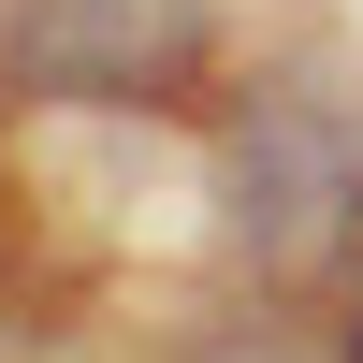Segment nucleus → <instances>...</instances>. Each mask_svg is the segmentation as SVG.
Instances as JSON below:
<instances>
[{"label": "nucleus", "mask_w": 363, "mask_h": 363, "mask_svg": "<svg viewBox=\"0 0 363 363\" xmlns=\"http://www.w3.org/2000/svg\"><path fill=\"white\" fill-rule=\"evenodd\" d=\"M218 218H233V247H247L262 277H306V262L363 218V116L320 102V87L247 102L233 145H218Z\"/></svg>", "instance_id": "f257e3e1"}, {"label": "nucleus", "mask_w": 363, "mask_h": 363, "mask_svg": "<svg viewBox=\"0 0 363 363\" xmlns=\"http://www.w3.org/2000/svg\"><path fill=\"white\" fill-rule=\"evenodd\" d=\"M218 0H0V73L29 102H160L203 73Z\"/></svg>", "instance_id": "f03ea898"}, {"label": "nucleus", "mask_w": 363, "mask_h": 363, "mask_svg": "<svg viewBox=\"0 0 363 363\" xmlns=\"http://www.w3.org/2000/svg\"><path fill=\"white\" fill-rule=\"evenodd\" d=\"M203 363H306V349H291V335H218Z\"/></svg>", "instance_id": "7ed1b4c3"}, {"label": "nucleus", "mask_w": 363, "mask_h": 363, "mask_svg": "<svg viewBox=\"0 0 363 363\" xmlns=\"http://www.w3.org/2000/svg\"><path fill=\"white\" fill-rule=\"evenodd\" d=\"M349 363H363V320H349Z\"/></svg>", "instance_id": "20e7f679"}]
</instances>
